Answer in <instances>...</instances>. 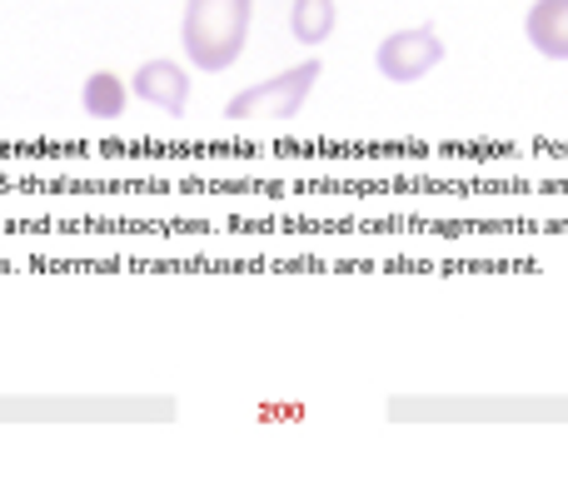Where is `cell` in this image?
Instances as JSON below:
<instances>
[{
	"mask_svg": "<svg viewBox=\"0 0 568 478\" xmlns=\"http://www.w3.org/2000/svg\"><path fill=\"white\" fill-rule=\"evenodd\" d=\"M250 16H255V0H185V55L195 70L220 75L240 60L250 40Z\"/></svg>",
	"mask_w": 568,
	"mask_h": 478,
	"instance_id": "obj_1",
	"label": "cell"
},
{
	"mask_svg": "<svg viewBox=\"0 0 568 478\" xmlns=\"http://www.w3.org/2000/svg\"><path fill=\"white\" fill-rule=\"evenodd\" d=\"M130 95L155 105V110H165L170 120H180L185 115V100H190V75H185V65H175V60H145V65L130 75Z\"/></svg>",
	"mask_w": 568,
	"mask_h": 478,
	"instance_id": "obj_4",
	"label": "cell"
},
{
	"mask_svg": "<svg viewBox=\"0 0 568 478\" xmlns=\"http://www.w3.org/2000/svg\"><path fill=\"white\" fill-rule=\"evenodd\" d=\"M334 20H339L334 0H294L290 6V35L300 40V45H324V40L334 35Z\"/></svg>",
	"mask_w": 568,
	"mask_h": 478,
	"instance_id": "obj_6",
	"label": "cell"
},
{
	"mask_svg": "<svg viewBox=\"0 0 568 478\" xmlns=\"http://www.w3.org/2000/svg\"><path fill=\"white\" fill-rule=\"evenodd\" d=\"M314 80H320V60H300V65H290L284 75H270V80H260V85L230 95L225 120L230 125H290L304 110V100H310Z\"/></svg>",
	"mask_w": 568,
	"mask_h": 478,
	"instance_id": "obj_2",
	"label": "cell"
},
{
	"mask_svg": "<svg viewBox=\"0 0 568 478\" xmlns=\"http://www.w3.org/2000/svg\"><path fill=\"white\" fill-rule=\"evenodd\" d=\"M444 60V40L434 26H409V30H394V35L379 40V50H374V65H379L384 80H394V85H414V80H424L434 65Z\"/></svg>",
	"mask_w": 568,
	"mask_h": 478,
	"instance_id": "obj_3",
	"label": "cell"
},
{
	"mask_svg": "<svg viewBox=\"0 0 568 478\" xmlns=\"http://www.w3.org/2000/svg\"><path fill=\"white\" fill-rule=\"evenodd\" d=\"M524 35L539 55L568 60V0H534L524 16Z\"/></svg>",
	"mask_w": 568,
	"mask_h": 478,
	"instance_id": "obj_5",
	"label": "cell"
},
{
	"mask_svg": "<svg viewBox=\"0 0 568 478\" xmlns=\"http://www.w3.org/2000/svg\"><path fill=\"white\" fill-rule=\"evenodd\" d=\"M85 115L90 120H120L125 115V80L110 75V70H95V75L85 80Z\"/></svg>",
	"mask_w": 568,
	"mask_h": 478,
	"instance_id": "obj_7",
	"label": "cell"
}]
</instances>
